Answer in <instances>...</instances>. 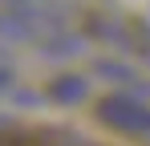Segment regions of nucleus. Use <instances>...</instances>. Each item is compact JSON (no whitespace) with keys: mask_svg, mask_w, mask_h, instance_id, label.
I'll return each mask as SVG.
<instances>
[{"mask_svg":"<svg viewBox=\"0 0 150 146\" xmlns=\"http://www.w3.org/2000/svg\"><path fill=\"white\" fill-rule=\"evenodd\" d=\"M0 146H41V142H28V138H0Z\"/></svg>","mask_w":150,"mask_h":146,"instance_id":"nucleus-1","label":"nucleus"}]
</instances>
